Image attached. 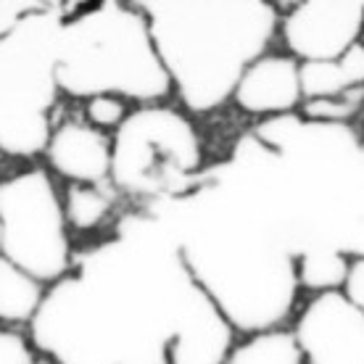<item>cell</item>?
I'll return each instance as SVG.
<instances>
[{
    "instance_id": "obj_17",
    "label": "cell",
    "mask_w": 364,
    "mask_h": 364,
    "mask_svg": "<svg viewBox=\"0 0 364 364\" xmlns=\"http://www.w3.org/2000/svg\"><path fill=\"white\" fill-rule=\"evenodd\" d=\"M225 364H306L291 328H272L240 336Z\"/></svg>"
},
{
    "instance_id": "obj_7",
    "label": "cell",
    "mask_w": 364,
    "mask_h": 364,
    "mask_svg": "<svg viewBox=\"0 0 364 364\" xmlns=\"http://www.w3.org/2000/svg\"><path fill=\"white\" fill-rule=\"evenodd\" d=\"M3 256L53 285L72 269V230L64 211V191L46 164H27L0 177Z\"/></svg>"
},
{
    "instance_id": "obj_1",
    "label": "cell",
    "mask_w": 364,
    "mask_h": 364,
    "mask_svg": "<svg viewBox=\"0 0 364 364\" xmlns=\"http://www.w3.org/2000/svg\"><path fill=\"white\" fill-rule=\"evenodd\" d=\"M193 288L172 228L151 209L127 211L48 285L27 333L53 364H169Z\"/></svg>"
},
{
    "instance_id": "obj_12",
    "label": "cell",
    "mask_w": 364,
    "mask_h": 364,
    "mask_svg": "<svg viewBox=\"0 0 364 364\" xmlns=\"http://www.w3.org/2000/svg\"><path fill=\"white\" fill-rule=\"evenodd\" d=\"M237 336L232 322L196 285L169 343V364H225Z\"/></svg>"
},
{
    "instance_id": "obj_18",
    "label": "cell",
    "mask_w": 364,
    "mask_h": 364,
    "mask_svg": "<svg viewBox=\"0 0 364 364\" xmlns=\"http://www.w3.org/2000/svg\"><path fill=\"white\" fill-rule=\"evenodd\" d=\"M132 109L135 106L119 95H92V98L82 100V119L90 122L92 127H98L100 132L114 135L127 122Z\"/></svg>"
},
{
    "instance_id": "obj_13",
    "label": "cell",
    "mask_w": 364,
    "mask_h": 364,
    "mask_svg": "<svg viewBox=\"0 0 364 364\" xmlns=\"http://www.w3.org/2000/svg\"><path fill=\"white\" fill-rule=\"evenodd\" d=\"M364 90V43L333 61L301 64V92L304 100H328Z\"/></svg>"
},
{
    "instance_id": "obj_23",
    "label": "cell",
    "mask_w": 364,
    "mask_h": 364,
    "mask_svg": "<svg viewBox=\"0 0 364 364\" xmlns=\"http://www.w3.org/2000/svg\"><path fill=\"white\" fill-rule=\"evenodd\" d=\"M362 43H364V35H362Z\"/></svg>"
},
{
    "instance_id": "obj_3",
    "label": "cell",
    "mask_w": 364,
    "mask_h": 364,
    "mask_svg": "<svg viewBox=\"0 0 364 364\" xmlns=\"http://www.w3.org/2000/svg\"><path fill=\"white\" fill-rule=\"evenodd\" d=\"M172 95L185 114L228 106L237 80L280 32V11L267 0H140Z\"/></svg>"
},
{
    "instance_id": "obj_15",
    "label": "cell",
    "mask_w": 364,
    "mask_h": 364,
    "mask_svg": "<svg viewBox=\"0 0 364 364\" xmlns=\"http://www.w3.org/2000/svg\"><path fill=\"white\" fill-rule=\"evenodd\" d=\"M119 193L114 185H66L64 191V211L72 232L90 235L109 228L117 209Z\"/></svg>"
},
{
    "instance_id": "obj_5",
    "label": "cell",
    "mask_w": 364,
    "mask_h": 364,
    "mask_svg": "<svg viewBox=\"0 0 364 364\" xmlns=\"http://www.w3.org/2000/svg\"><path fill=\"white\" fill-rule=\"evenodd\" d=\"M72 14L66 3H50L0 37V154L35 161L46 154L53 111L61 90L55 80L58 35Z\"/></svg>"
},
{
    "instance_id": "obj_22",
    "label": "cell",
    "mask_w": 364,
    "mask_h": 364,
    "mask_svg": "<svg viewBox=\"0 0 364 364\" xmlns=\"http://www.w3.org/2000/svg\"><path fill=\"white\" fill-rule=\"evenodd\" d=\"M0 254H3V228H0Z\"/></svg>"
},
{
    "instance_id": "obj_4",
    "label": "cell",
    "mask_w": 364,
    "mask_h": 364,
    "mask_svg": "<svg viewBox=\"0 0 364 364\" xmlns=\"http://www.w3.org/2000/svg\"><path fill=\"white\" fill-rule=\"evenodd\" d=\"M55 80L61 95H119L132 106L166 103L172 82L137 3L72 9L58 35Z\"/></svg>"
},
{
    "instance_id": "obj_19",
    "label": "cell",
    "mask_w": 364,
    "mask_h": 364,
    "mask_svg": "<svg viewBox=\"0 0 364 364\" xmlns=\"http://www.w3.org/2000/svg\"><path fill=\"white\" fill-rule=\"evenodd\" d=\"M0 364H40V351L29 333L0 325Z\"/></svg>"
},
{
    "instance_id": "obj_16",
    "label": "cell",
    "mask_w": 364,
    "mask_h": 364,
    "mask_svg": "<svg viewBox=\"0 0 364 364\" xmlns=\"http://www.w3.org/2000/svg\"><path fill=\"white\" fill-rule=\"evenodd\" d=\"M351 256L338 248L311 246L296 254V277L299 288L306 296H322V293H341L346 285Z\"/></svg>"
},
{
    "instance_id": "obj_2",
    "label": "cell",
    "mask_w": 364,
    "mask_h": 364,
    "mask_svg": "<svg viewBox=\"0 0 364 364\" xmlns=\"http://www.w3.org/2000/svg\"><path fill=\"white\" fill-rule=\"evenodd\" d=\"M146 209L172 228L191 277L240 336L285 328L299 311L296 251L225 161L185 196Z\"/></svg>"
},
{
    "instance_id": "obj_21",
    "label": "cell",
    "mask_w": 364,
    "mask_h": 364,
    "mask_svg": "<svg viewBox=\"0 0 364 364\" xmlns=\"http://www.w3.org/2000/svg\"><path fill=\"white\" fill-rule=\"evenodd\" d=\"M343 296L364 314V256L351 259L346 285H343Z\"/></svg>"
},
{
    "instance_id": "obj_6",
    "label": "cell",
    "mask_w": 364,
    "mask_h": 364,
    "mask_svg": "<svg viewBox=\"0 0 364 364\" xmlns=\"http://www.w3.org/2000/svg\"><path fill=\"white\" fill-rule=\"evenodd\" d=\"M203 174V143L191 114L169 103L135 106L111 135V185L159 206L185 196Z\"/></svg>"
},
{
    "instance_id": "obj_10",
    "label": "cell",
    "mask_w": 364,
    "mask_h": 364,
    "mask_svg": "<svg viewBox=\"0 0 364 364\" xmlns=\"http://www.w3.org/2000/svg\"><path fill=\"white\" fill-rule=\"evenodd\" d=\"M46 169L66 185H109L111 182V135L80 117L58 119L50 129Z\"/></svg>"
},
{
    "instance_id": "obj_9",
    "label": "cell",
    "mask_w": 364,
    "mask_h": 364,
    "mask_svg": "<svg viewBox=\"0 0 364 364\" xmlns=\"http://www.w3.org/2000/svg\"><path fill=\"white\" fill-rule=\"evenodd\" d=\"M291 330L306 364H364V314L343 291L306 299Z\"/></svg>"
},
{
    "instance_id": "obj_20",
    "label": "cell",
    "mask_w": 364,
    "mask_h": 364,
    "mask_svg": "<svg viewBox=\"0 0 364 364\" xmlns=\"http://www.w3.org/2000/svg\"><path fill=\"white\" fill-rule=\"evenodd\" d=\"M46 6L48 0H0V37L11 35L21 21H27Z\"/></svg>"
},
{
    "instance_id": "obj_8",
    "label": "cell",
    "mask_w": 364,
    "mask_h": 364,
    "mask_svg": "<svg viewBox=\"0 0 364 364\" xmlns=\"http://www.w3.org/2000/svg\"><path fill=\"white\" fill-rule=\"evenodd\" d=\"M364 3L359 0H306L280 14L277 37L299 64L333 61L362 43Z\"/></svg>"
},
{
    "instance_id": "obj_11",
    "label": "cell",
    "mask_w": 364,
    "mask_h": 364,
    "mask_svg": "<svg viewBox=\"0 0 364 364\" xmlns=\"http://www.w3.org/2000/svg\"><path fill=\"white\" fill-rule=\"evenodd\" d=\"M248 117L272 119L296 114L304 103L301 64L288 53L267 50L237 80L232 100Z\"/></svg>"
},
{
    "instance_id": "obj_14",
    "label": "cell",
    "mask_w": 364,
    "mask_h": 364,
    "mask_svg": "<svg viewBox=\"0 0 364 364\" xmlns=\"http://www.w3.org/2000/svg\"><path fill=\"white\" fill-rule=\"evenodd\" d=\"M48 285L0 254V325L29 330L43 306Z\"/></svg>"
}]
</instances>
